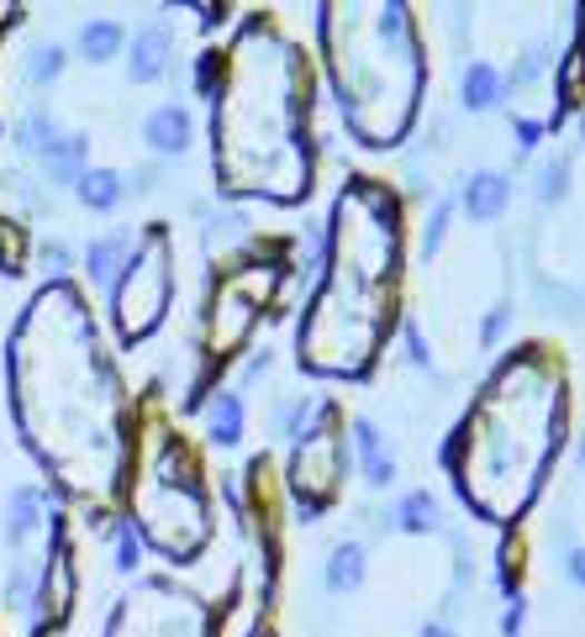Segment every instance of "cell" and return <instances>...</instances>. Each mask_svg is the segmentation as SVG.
<instances>
[{
	"mask_svg": "<svg viewBox=\"0 0 585 637\" xmlns=\"http://www.w3.org/2000/svg\"><path fill=\"white\" fill-rule=\"evenodd\" d=\"M6 406L27 458L59 506L121 521L138 396L80 279H42L6 332Z\"/></svg>",
	"mask_w": 585,
	"mask_h": 637,
	"instance_id": "obj_1",
	"label": "cell"
},
{
	"mask_svg": "<svg viewBox=\"0 0 585 637\" xmlns=\"http://www.w3.org/2000/svg\"><path fill=\"white\" fill-rule=\"evenodd\" d=\"M211 175L227 200L301 206L317 190V53L280 11H248L206 63Z\"/></svg>",
	"mask_w": 585,
	"mask_h": 637,
	"instance_id": "obj_2",
	"label": "cell"
},
{
	"mask_svg": "<svg viewBox=\"0 0 585 637\" xmlns=\"http://www.w3.org/2000/svg\"><path fill=\"white\" fill-rule=\"evenodd\" d=\"M412 217L380 175H348L323 232V269L301 306L296 359L311 379L359 385L380 369L406 317Z\"/></svg>",
	"mask_w": 585,
	"mask_h": 637,
	"instance_id": "obj_3",
	"label": "cell"
},
{
	"mask_svg": "<svg viewBox=\"0 0 585 637\" xmlns=\"http://www.w3.org/2000/svg\"><path fill=\"white\" fill-rule=\"evenodd\" d=\"M569 438V364L544 338L512 342L444 442V469L469 511L517 527L544 496Z\"/></svg>",
	"mask_w": 585,
	"mask_h": 637,
	"instance_id": "obj_4",
	"label": "cell"
},
{
	"mask_svg": "<svg viewBox=\"0 0 585 637\" xmlns=\"http://www.w3.org/2000/svg\"><path fill=\"white\" fill-rule=\"evenodd\" d=\"M317 74L338 100L348 138L390 153L412 138L427 100V38L417 6L327 0L317 6Z\"/></svg>",
	"mask_w": 585,
	"mask_h": 637,
	"instance_id": "obj_5",
	"label": "cell"
},
{
	"mask_svg": "<svg viewBox=\"0 0 585 637\" xmlns=\"http://www.w3.org/2000/svg\"><path fill=\"white\" fill-rule=\"evenodd\" d=\"M121 521L163 564H196L217 538V490L196 432L163 390H142L132 411V454L121 485Z\"/></svg>",
	"mask_w": 585,
	"mask_h": 637,
	"instance_id": "obj_6",
	"label": "cell"
},
{
	"mask_svg": "<svg viewBox=\"0 0 585 637\" xmlns=\"http://www.w3.org/2000/svg\"><path fill=\"white\" fill-rule=\"evenodd\" d=\"M290 275H296V242L290 238H248L211 269L201 296V317H196L190 406H201L227 379V364L259 338V327L275 317Z\"/></svg>",
	"mask_w": 585,
	"mask_h": 637,
	"instance_id": "obj_7",
	"label": "cell"
},
{
	"mask_svg": "<svg viewBox=\"0 0 585 637\" xmlns=\"http://www.w3.org/2000/svg\"><path fill=\"white\" fill-rule=\"evenodd\" d=\"M175 232L153 221V227H142L138 248L127 253V263L117 269V285H111V338L117 348H142V342L159 332L163 321H169V306H175Z\"/></svg>",
	"mask_w": 585,
	"mask_h": 637,
	"instance_id": "obj_8",
	"label": "cell"
},
{
	"mask_svg": "<svg viewBox=\"0 0 585 637\" xmlns=\"http://www.w3.org/2000/svg\"><path fill=\"white\" fill-rule=\"evenodd\" d=\"M101 637H227V611L180 575H142L117 596Z\"/></svg>",
	"mask_w": 585,
	"mask_h": 637,
	"instance_id": "obj_9",
	"label": "cell"
},
{
	"mask_svg": "<svg viewBox=\"0 0 585 637\" xmlns=\"http://www.w3.org/2000/svg\"><path fill=\"white\" fill-rule=\"evenodd\" d=\"M348 485V411L344 400H323L301 438L290 448V469H285V490L296 496L301 511H333Z\"/></svg>",
	"mask_w": 585,
	"mask_h": 637,
	"instance_id": "obj_10",
	"label": "cell"
},
{
	"mask_svg": "<svg viewBox=\"0 0 585 637\" xmlns=\"http://www.w3.org/2000/svg\"><path fill=\"white\" fill-rule=\"evenodd\" d=\"M238 637H280V627H275L269 617H259L254 627H248V633H238Z\"/></svg>",
	"mask_w": 585,
	"mask_h": 637,
	"instance_id": "obj_11",
	"label": "cell"
},
{
	"mask_svg": "<svg viewBox=\"0 0 585 637\" xmlns=\"http://www.w3.org/2000/svg\"><path fill=\"white\" fill-rule=\"evenodd\" d=\"M0 637H11V633H6V611H0Z\"/></svg>",
	"mask_w": 585,
	"mask_h": 637,
	"instance_id": "obj_12",
	"label": "cell"
}]
</instances>
